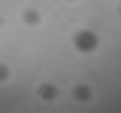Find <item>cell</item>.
<instances>
[{"label": "cell", "mask_w": 121, "mask_h": 113, "mask_svg": "<svg viewBox=\"0 0 121 113\" xmlns=\"http://www.w3.org/2000/svg\"><path fill=\"white\" fill-rule=\"evenodd\" d=\"M9 76H11V71H9V65H6V62H0V82H6Z\"/></svg>", "instance_id": "5"}, {"label": "cell", "mask_w": 121, "mask_h": 113, "mask_svg": "<svg viewBox=\"0 0 121 113\" xmlns=\"http://www.w3.org/2000/svg\"><path fill=\"white\" fill-rule=\"evenodd\" d=\"M39 20H42L39 9H26V11H23V23H26V26H39Z\"/></svg>", "instance_id": "4"}, {"label": "cell", "mask_w": 121, "mask_h": 113, "mask_svg": "<svg viewBox=\"0 0 121 113\" xmlns=\"http://www.w3.org/2000/svg\"><path fill=\"white\" fill-rule=\"evenodd\" d=\"M118 14H121V6H118Z\"/></svg>", "instance_id": "7"}, {"label": "cell", "mask_w": 121, "mask_h": 113, "mask_svg": "<svg viewBox=\"0 0 121 113\" xmlns=\"http://www.w3.org/2000/svg\"><path fill=\"white\" fill-rule=\"evenodd\" d=\"M73 48H76V51H82V54H93V51L99 48V34L90 31V28L76 31V34H73Z\"/></svg>", "instance_id": "1"}, {"label": "cell", "mask_w": 121, "mask_h": 113, "mask_svg": "<svg viewBox=\"0 0 121 113\" xmlns=\"http://www.w3.org/2000/svg\"><path fill=\"white\" fill-rule=\"evenodd\" d=\"M68 3H76V0H68Z\"/></svg>", "instance_id": "6"}, {"label": "cell", "mask_w": 121, "mask_h": 113, "mask_svg": "<svg viewBox=\"0 0 121 113\" xmlns=\"http://www.w3.org/2000/svg\"><path fill=\"white\" fill-rule=\"evenodd\" d=\"M73 99H76V102H90L93 99V88L90 85H76V88H73Z\"/></svg>", "instance_id": "3"}, {"label": "cell", "mask_w": 121, "mask_h": 113, "mask_svg": "<svg viewBox=\"0 0 121 113\" xmlns=\"http://www.w3.org/2000/svg\"><path fill=\"white\" fill-rule=\"evenodd\" d=\"M37 93H39V99H45V102H54V99L59 96L56 85H51V82H42L39 88H37Z\"/></svg>", "instance_id": "2"}]
</instances>
